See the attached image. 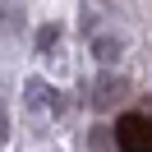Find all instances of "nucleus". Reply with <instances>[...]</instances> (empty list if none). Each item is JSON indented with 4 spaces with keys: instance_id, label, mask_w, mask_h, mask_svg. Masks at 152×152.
Returning a JSON list of instances; mask_svg holds the SVG:
<instances>
[{
    "instance_id": "f257e3e1",
    "label": "nucleus",
    "mask_w": 152,
    "mask_h": 152,
    "mask_svg": "<svg viewBox=\"0 0 152 152\" xmlns=\"http://www.w3.org/2000/svg\"><path fill=\"white\" fill-rule=\"evenodd\" d=\"M115 148L120 152H152V120L138 111H124L115 120Z\"/></svg>"
}]
</instances>
